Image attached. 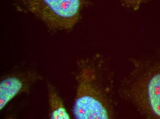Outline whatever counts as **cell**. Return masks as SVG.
I'll return each instance as SVG.
<instances>
[{
    "mask_svg": "<svg viewBox=\"0 0 160 119\" xmlns=\"http://www.w3.org/2000/svg\"><path fill=\"white\" fill-rule=\"evenodd\" d=\"M77 89L73 107L78 119L115 117L114 72L110 59L97 54L77 62Z\"/></svg>",
    "mask_w": 160,
    "mask_h": 119,
    "instance_id": "6da1fadb",
    "label": "cell"
},
{
    "mask_svg": "<svg viewBox=\"0 0 160 119\" xmlns=\"http://www.w3.org/2000/svg\"><path fill=\"white\" fill-rule=\"evenodd\" d=\"M132 68L122 80L119 94L148 119H160V53L132 58Z\"/></svg>",
    "mask_w": 160,
    "mask_h": 119,
    "instance_id": "7a4b0ae2",
    "label": "cell"
},
{
    "mask_svg": "<svg viewBox=\"0 0 160 119\" xmlns=\"http://www.w3.org/2000/svg\"><path fill=\"white\" fill-rule=\"evenodd\" d=\"M17 8L27 11L55 31L72 30L79 20L83 0H11Z\"/></svg>",
    "mask_w": 160,
    "mask_h": 119,
    "instance_id": "3957f363",
    "label": "cell"
},
{
    "mask_svg": "<svg viewBox=\"0 0 160 119\" xmlns=\"http://www.w3.org/2000/svg\"><path fill=\"white\" fill-rule=\"evenodd\" d=\"M42 79L40 75L32 71L17 72L3 77L0 83L1 110L17 95L29 92L33 84Z\"/></svg>",
    "mask_w": 160,
    "mask_h": 119,
    "instance_id": "277c9868",
    "label": "cell"
},
{
    "mask_svg": "<svg viewBox=\"0 0 160 119\" xmlns=\"http://www.w3.org/2000/svg\"><path fill=\"white\" fill-rule=\"evenodd\" d=\"M48 99L50 107V117L52 119H69L70 117L66 111L62 99L54 87L50 84L48 85Z\"/></svg>",
    "mask_w": 160,
    "mask_h": 119,
    "instance_id": "5b68a950",
    "label": "cell"
},
{
    "mask_svg": "<svg viewBox=\"0 0 160 119\" xmlns=\"http://www.w3.org/2000/svg\"><path fill=\"white\" fill-rule=\"evenodd\" d=\"M150 0H121L125 6L128 8L137 10L143 4L147 2Z\"/></svg>",
    "mask_w": 160,
    "mask_h": 119,
    "instance_id": "8992f818",
    "label": "cell"
}]
</instances>
